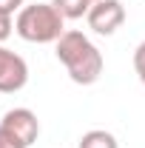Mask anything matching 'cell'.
<instances>
[{
  "label": "cell",
  "instance_id": "obj_1",
  "mask_svg": "<svg viewBox=\"0 0 145 148\" xmlns=\"http://www.w3.org/2000/svg\"><path fill=\"white\" fill-rule=\"evenodd\" d=\"M57 60L66 66V71L77 86H91L103 74V51L91 43L83 32L68 29L57 40Z\"/></svg>",
  "mask_w": 145,
  "mask_h": 148
},
{
  "label": "cell",
  "instance_id": "obj_2",
  "mask_svg": "<svg viewBox=\"0 0 145 148\" xmlns=\"http://www.w3.org/2000/svg\"><path fill=\"white\" fill-rule=\"evenodd\" d=\"M66 17L54 9V3H31L23 6L14 20V32L26 43H57L66 34Z\"/></svg>",
  "mask_w": 145,
  "mask_h": 148
},
{
  "label": "cell",
  "instance_id": "obj_3",
  "mask_svg": "<svg viewBox=\"0 0 145 148\" xmlns=\"http://www.w3.org/2000/svg\"><path fill=\"white\" fill-rule=\"evenodd\" d=\"M88 29L97 34H114L122 23H125V6L120 0H97L88 9Z\"/></svg>",
  "mask_w": 145,
  "mask_h": 148
},
{
  "label": "cell",
  "instance_id": "obj_4",
  "mask_svg": "<svg viewBox=\"0 0 145 148\" xmlns=\"http://www.w3.org/2000/svg\"><path fill=\"white\" fill-rule=\"evenodd\" d=\"M0 125L9 131L23 148H29L37 137H40V120H37V114L31 108H12V111H6L3 120H0Z\"/></svg>",
  "mask_w": 145,
  "mask_h": 148
},
{
  "label": "cell",
  "instance_id": "obj_5",
  "mask_svg": "<svg viewBox=\"0 0 145 148\" xmlns=\"http://www.w3.org/2000/svg\"><path fill=\"white\" fill-rule=\"evenodd\" d=\"M29 83V66L14 51L0 43V94H14Z\"/></svg>",
  "mask_w": 145,
  "mask_h": 148
},
{
  "label": "cell",
  "instance_id": "obj_6",
  "mask_svg": "<svg viewBox=\"0 0 145 148\" xmlns=\"http://www.w3.org/2000/svg\"><path fill=\"white\" fill-rule=\"evenodd\" d=\"M80 148H120V143H117V137L111 131L94 128V131H85L80 137Z\"/></svg>",
  "mask_w": 145,
  "mask_h": 148
},
{
  "label": "cell",
  "instance_id": "obj_7",
  "mask_svg": "<svg viewBox=\"0 0 145 148\" xmlns=\"http://www.w3.org/2000/svg\"><path fill=\"white\" fill-rule=\"evenodd\" d=\"M51 3L66 20H77L83 14H88V9H91V0H51Z\"/></svg>",
  "mask_w": 145,
  "mask_h": 148
},
{
  "label": "cell",
  "instance_id": "obj_8",
  "mask_svg": "<svg viewBox=\"0 0 145 148\" xmlns=\"http://www.w3.org/2000/svg\"><path fill=\"white\" fill-rule=\"evenodd\" d=\"M134 71L140 77V83L145 86V40L137 46V51H134Z\"/></svg>",
  "mask_w": 145,
  "mask_h": 148
},
{
  "label": "cell",
  "instance_id": "obj_9",
  "mask_svg": "<svg viewBox=\"0 0 145 148\" xmlns=\"http://www.w3.org/2000/svg\"><path fill=\"white\" fill-rule=\"evenodd\" d=\"M12 29H14V23H12V14H3V12H0V43H3V40H9Z\"/></svg>",
  "mask_w": 145,
  "mask_h": 148
},
{
  "label": "cell",
  "instance_id": "obj_10",
  "mask_svg": "<svg viewBox=\"0 0 145 148\" xmlns=\"http://www.w3.org/2000/svg\"><path fill=\"white\" fill-rule=\"evenodd\" d=\"M23 3H26V0H0V12H3V14H14V12L23 9Z\"/></svg>",
  "mask_w": 145,
  "mask_h": 148
},
{
  "label": "cell",
  "instance_id": "obj_11",
  "mask_svg": "<svg viewBox=\"0 0 145 148\" xmlns=\"http://www.w3.org/2000/svg\"><path fill=\"white\" fill-rule=\"evenodd\" d=\"M0 148H23V145H20L17 140H14V137H12L9 131L0 125Z\"/></svg>",
  "mask_w": 145,
  "mask_h": 148
},
{
  "label": "cell",
  "instance_id": "obj_12",
  "mask_svg": "<svg viewBox=\"0 0 145 148\" xmlns=\"http://www.w3.org/2000/svg\"><path fill=\"white\" fill-rule=\"evenodd\" d=\"M91 3H97V0H91Z\"/></svg>",
  "mask_w": 145,
  "mask_h": 148
}]
</instances>
